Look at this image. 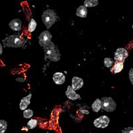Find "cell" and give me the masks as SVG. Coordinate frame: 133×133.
Here are the masks:
<instances>
[{"mask_svg": "<svg viewBox=\"0 0 133 133\" xmlns=\"http://www.w3.org/2000/svg\"><path fill=\"white\" fill-rule=\"evenodd\" d=\"M44 49L45 56L50 61L57 62L61 60V55L58 50V48L52 41L47 46L44 47Z\"/></svg>", "mask_w": 133, "mask_h": 133, "instance_id": "cell-1", "label": "cell"}, {"mask_svg": "<svg viewBox=\"0 0 133 133\" xmlns=\"http://www.w3.org/2000/svg\"><path fill=\"white\" fill-rule=\"evenodd\" d=\"M57 15L55 11L53 10H48L43 11L42 14V22L46 27L47 29H49L50 27H52V25L57 22Z\"/></svg>", "mask_w": 133, "mask_h": 133, "instance_id": "cell-2", "label": "cell"}, {"mask_svg": "<svg viewBox=\"0 0 133 133\" xmlns=\"http://www.w3.org/2000/svg\"><path fill=\"white\" fill-rule=\"evenodd\" d=\"M24 39L17 34L10 35L3 40V45L5 47H21L24 44Z\"/></svg>", "mask_w": 133, "mask_h": 133, "instance_id": "cell-3", "label": "cell"}, {"mask_svg": "<svg viewBox=\"0 0 133 133\" xmlns=\"http://www.w3.org/2000/svg\"><path fill=\"white\" fill-rule=\"evenodd\" d=\"M102 101V109L108 112L115 111L116 108V103L112 97H103Z\"/></svg>", "mask_w": 133, "mask_h": 133, "instance_id": "cell-4", "label": "cell"}, {"mask_svg": "<svg viewBox=\"0 0 133 133\" xmlns=\"http://www.w3.org/2000/svg\"><path fill=\"white\" fill-rule=\"evenodd\" d=\"M39 44L43 48L47 46L52 40V35L49 31H44L40 34L38 37Z\"/></svg>", "mask_w": 133, "mask_h": 133, "instance_id": "cell-5", "label": "cell"}, {"mask_svg": "<svg viewBox=\"0 0 133 133\" xmlns=\"http://www.w3.org/2000/svg\"><path fill=\"white\" fill-rule=\"evenodd\" d=\"M128 57V52L124 48L117 49L114 54V59L117 62L124 63V60Z\"/></svg>", "mask_w": 133, "mask_h": 133, "instance_id": "cell-6", "label": "cell"}, {"mask_svg": "<svg viewBox=\"0 0 133 133\" xmlns=\"http://www.w3.org/2000/svg\"><path fill=\"white\" fill-rule=\"evenodd\" d=\"M110 118L106 115H102L98 118L96 119L94 122V124L96 128H105L108 126L110 123Z\"/></svg>", "mask_w": 133, "mask_h": 133, "instance_id": "cell-7", "label": "cell"}, {"mask_svg": "<svg viewBox=\"0 0 133 133\" xmlns=\"http://www.w3.org/2000/svg\"><path fill=\"white\" fill-rule=\"evenodd\" d=\"M83 80L82 78L77 77V76H74L72 78V88L74 91H77L80 89L82 86H83Z\"/></svg>", "mask_w": 133, "mask_h": 133, "instance_id": "cell-8", "label": "cell"}, {"mask_svg": "<svg viewBox=\"0 0 133 133\" xmlns=\"http://www.w3.org/2000/svg\"><path fill=\"white\" fill-rule=\"evenodd\" d=\"M65 95L67 97V98L69 99L70 100H77V99L80 98L79 95H78L75 92V91L73 90L71 86H68V87L66 89V92H65Z\"/></svg>", "mask_w": 133, "mask_h": 133, "instance_id": "cell-9", "label": "cell"}, {"mask_svg": "<svg viewBox=\"0 0 133 133\" xmlns=\"http://www.w3.org/2000/svg\"><path fill=\"white\" fill-rule=\"evenodd\" d=\"M9 26L11 30L15 31H20L22 30V22L19 19L16 18L9 23Z\"/></svg>", "mask_w": 133, "mask_h": 133, "instance_id": "cell-10", "label": "cell"}, {"mask_svg": "<svg viewBox=\"0 0 133 133\" xmlns=\"http://www.w3.org/2000/svg\"><path fill=\"white\" fill-rule=\"evenodd\" d=\"M54 83L57 84H63L65 81V76L62 72H56L52 77Z\"/></svg>", "mask_w": 133, "mask_h": 133, "instance_id": "cell-11", "label": "cell"}, {"mask_svg": "<svg viewBox=\"0 0 133 133\" xmlns=\"http://www.w3.org/2000/svg\"><path fill=\"white\" fill-rule=\"evenodd\" d=\"M32 98V94H29L28 96L22 98L19 103V108L22 110H26V109L28 107L30 103V99Z\"/></svg>", "mask_w": 133, "mask_h": 133, "instance_id": "cell-12", "label": "cell"}, {"mask_svg": "<svg viewBox=\"0 0 133 133\" xmlns=\"http://www.w3.org/2000/svg\"><path fill=\"white\" fill-rule=\"evenodd\" d=\"M76 15L81 18H85L88 15V9L84 5H81L77 10Z\"/></svg>", "mask_w": 133, "mask_h": 133, "instance_id": "cell-13", "label": "cell"}, {"mask_svg": "<svg viewBox=\"0 0 133 133\" xmlns=\"http://www.w3.org/2000/svg\"><path fill=\"white\" fill-rule=\"evenodd\" d=\"M123 68L124 63H122V62H116L114 63V65L113 66V67H112L111 71L112 72H114V74L119 73L120 72H121L123 70Z\"/></svg>", "mask_w": 133, "mask_h": 133, "instance_id": "cell-14", "label": "cell"}, {"mask_svg": "<svg viewBox=\"0 0 133 133\" xmlns=\"http://www.w3.org/2000/svg\"><path fill=\"white\" fill-rule=\"evenodd\" d=\"M91 108L95 112H98L100 109L102 108V101L99 99H97L94 102L92 103L91 106Z\"/></svg>", "mask_w": 133, "mask_h": 133, "instance_id": "cell-15", "label": "cell"}, {"mask_svg": "<svg viewBox=\"0 0 133 133\" xmlns=\"http://www.w3.org/2000/svg\"><path fill=\"white\" fill-rule=\"evenodd\" d=\"M98 5V1L97 0H85L84 2V6L86 8H92Z\"/></svg>", "mask_w": 133, "mask_h": 133, "instance_id": "cell-16", "label": "cell"}, {"mask_svg": "<svg viewBox=\"0 0 133 133\" xmlns=\"http://www.w3.org/2000/svg\"><path fill=\"white\" fill-rule=\"evenodd\" d=\"M36 28V22L34 20V19H31L28 24V32L29 33H32Z\"/></svg>", "mask_w": 133, "mask_h": 133, "instance_id": "cell-17", "label": "cell"}, {"mask_svg": "<svg viewBox=\"0 0 133 133\" xmlns=\"http://www.w3.org/2000/svg\"><path fill=\"white\" fill-rule=\"evenodd\" d=\"M8 127V123L5 120H0V133H4Z\"/></svg>", "mask_w": 133, "mask_h": 133, "instance_id": "cell-18", "label": "cell"}, {"mask_svg": "<svg viewBox=\"0 0 133 133\" xmlns=\"http://www.w3.org/2000/svg\"><path fill=\"white\" fill-rule=\"evenodd\" d=\"M104 63L106 68H111L114 64V61L110 57H105L104 60Z\"/></svg>", "mask_w": 133, "mask_h": 133, "instance_id": "cell-19", "label": "cell"}, {"mask_svg": "<svg viewBox=\"0 0 133 133\" xmlns=\"http://www.w3.org/2000/svg\"><path fill=\"white\" fill-rule=\"evenodd\" d=\"M37 124H38V121L36 119H31L29 122L27 123V124H28L29 128H30V129H33V128H34L35 127H36Z\"/></svg>", "mask_w": 133, "mask_h": 133, "instance_id": "cell-20", "label": "cell"}, {"mask_svg": "<svg viewBox=\"0 0 133 133\" xmlns=\"http://www.w3.org/2000/svg\"><path fill=\"white\" fill-rule=\"evenodd\" d=\"M33 111L30 109H26V110L24 111V113H23V115L24 117L25 118H32L33 115Z\"/></svg>", "mask_w": 133, "mask_h": 133, "instance_id": "cell-21", "label": "cell"}, {"mask_svg": "<svg viewBox=\"0 0 133 133\" xmlns=\"http://www.w3.org/2000/svg\"><path fill=\"white\" fill-rule=\"evenodd\" d=\"M122 133H133V127H127L122 130Z\"/></svg>", "mask_w": 133, "mask_h": 133, "instance_id": "cell-22", "label": "cell"}, {"mask_svg": "<svg viewBox=\"0 0 133 133\" xmlns=\"http://www.w3.org/2000/svg\"><path fill=\"white\" fill-rule=\"evenodd\" d=\"M128 76H129V79L131 83V84L133 85V68H131L129 70V73H128Z\"/></svg>", "mask_w": 133, "mask_h": 133, "instance_id": "cell-23", "label": "cell"}, {"mask_svg": "<svg viewBox=\"0 0 133 133\" xmlns=\"http://www.w3.org/2000/svg\"><path fill=\"white\" fill-rule=\"evenodd\" d=\"M2 53H3V47H2V44L0 43V55H2Z\"/></svg>", "mask_w": 133, "mask_h": 133, "instance_id": "cell-24", "label": "cell"}, {"mask_svg": "<svg viewBox=\"0 0 133 133\" xmlns=\"http://www.w3.org/2000/svg\"><path fill=\"white\" fill-rule=\"evenodd\" d=\"M132 29H133V24H132Z\"/></svg>", "mask_w": 133, "mask_h": 133, "instance_id": "cell-25", "label": "cell"}]
</instances>
